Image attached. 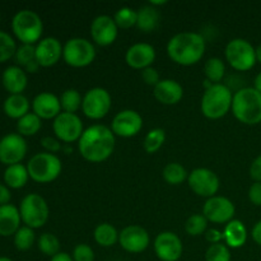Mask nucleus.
Returning a JSON list of instances; mask_svg holds the SVG:
<instances>
[{
    "mask_svg": "<svg viewBox=\"0 0 261 261\" xmlns=\"http://www.w3.org/2000/svg\"><path fill=\"white\" fill-rule=\"evenodd\" d=\"M115 134L110 127L96 124L87 127L78 140V149L82 157L91 163L105 162L114 153Z\"/></svg>",
    "mask_w": 261,
    "mask_h": 261,
    "instance_id": "nucleus-1",
    "label": "nucleus"
},
{
    "mask_svg": "<svg viewBox=\"0 0 261 261\" xmlns=\"http://www.w3.org/2000/svg\"><path fill=\"white\" fill-rule=\"evenodd\" d=\"M205 54V40L195 32H181L167 43V55L173 63L182 66L198 64Z\"/></svg>",
    "mask_w": 261,
    "mask_h": 261,
    "instance_id": "nucleus-2",
    "label": "nucleus"
},
{
    "mask_svg": "<svg viewBox=\"0 0 261 261\" xmlns=\"http://www.w3.org/2000/svg\"><path fill=\"white\" fill-rule=\"evenodd\" d=\"M233 116L245 125H257L261 122V93L247 87L233 94L231 109Z\"/></svg>",
    "mask_w": 261,
    "mask_h": 261,
    "instance_id": "nucleus-3",
    "label": "nucleus"
},
{
    "mask_svg": "<svg viewBox=\"0 0 261 261\" xmlns=\"http://www.w3.org/2000/svg\"><path fill=\"white\" fill-rule=\"evenodd\" d=\"M233 94L224 84H213L205 89L201 97V114L211 120H218L226 116L232 109Z\"/></svg>",
    "mask_w": 261,
    "mask_h": 261,
    "instance_id": "nucleus-4",
    "label": "nucleus"
},
{
    "mask_svg": "<svg viewBox=\"0 0 261 261\" xmlns=\"http://www.w3.org/2000/svg\"><path fill=\"white\" fill-rule=\"evenodd\" d=\"M12 28L15 37L23 45H33L40 42V38L43 32L42 19L36 12L30 9L19 10L13 17Z\"/></svg>",
    "mask_w": 261,
    "mask_h": 261,
    "instance_id": "nucleus-5",
    "label": "nucleus"
},
{
    "mask_svg": "<svg viewBox=\"0 0 261 261\" xmlns=\"http://www.w3.org/2000/svg\"><path fill=\"white\" fill-rule=\"evenodd\" d=\"M28 175L38 184H48L60 176L63 165L60 158L53 153H37L30 160L27 165Z\"/></svg>",
    "mask_w": 261,
    "mask_h": 261,
    "instance_id": "nucleus-6",
    "label": "nucleus"
},
{
    "mask_svg": "<svg viewBox=\"0 0 261 261\" xmlns=\"http://www.w3.org/2000/svg\"><path fill=\"white\" fill-rule=\"evenodd\" d=\"M63 59L71 68H86L96 59V48L87 38H70L64 45Z\"/></svg>",
    "mask_w": 261,
    "mask_h": 261,
    "instance_id": "nucleus-7",
    "label": "nucleus"
},
{
    "mask_svg": "<svg viewBox=\"0 0 261 261\" xmlns=\"http://www.w3.org/2000/svg\"><path fill=\"white\" fill-rule=\"evenodd\" d=\"M20 218L30 228H41L48 221L50 209L45 199L38 194H28L20 203Z\"/></svg>",
    "mask_w": 261,
    "mask_h": 261,
    "instance_id": "nucleus-8",
    "label": "nucleus"
},
{
    "mask_svg": "<svg viewBox=\"0 0 261 261\" xmlns=\"http://www.w3.org/2000/svg\"><path fill=\"white\" fill-rule=\"evenodd\" d=\"M226 60L229 65L239 71H247L254 68L256 63L255 48L244 38H233L226 46Z\"/></svg>",
    "mask_w": 261,
    "mask_h": 261,
    "instance_id": "nucleus-9",
    "label": "nucleus"
},
{
    "mask_svg": "<svg viewBox=\"0 0 261 261\" xmlns=\"http://www.w3.org/2000/svg\"><path fill=\"white\" fill-rule=\"evenodd\" d=\"M111 105L112 99L109 91L101 87H94L84 94L82 111L88 119L101 120L109 114Z\"/></svg>",
    "mask_w": 261,
    "mask_h": 261,
    "instance_id": "nucleus-10",
    "label": "nucleus"
},
{
    "mask_svg": "<svg viewBox=\"0 0 261 261\" xmlns=\"http://www.w3.org/2000/svg\"><path fill=\"white\" fill-rule=\"evenodd\" d=\"M53 130L55 137L65 144L78 142L84 132L81 117L69 112H61L54 119Z\"/></svg>",
    "mask_w": 261,
    "mask_h": 261,
    "instance_id": "nucleus-11",
    "label": "nucleus"
},
{
    "mask_svg": "<svg viewBox=\"0 0 261 261\" xmlns=\"http://www.w3.org/2000/svg\"><path fill=\"white\" fill-rule=\"evenodd\" d=\"M189 188L201 198H213L219 190V178L214 171L209 168H195L189 173Z\"/></svg>",
    "mask_w": 261,
    "mask_h": 261,
    "instance_id": "nucleus-12",
    "label": "nucleus"
},
{
    "mask_svg": "<svg viewBox=\"0 0 261 261\" xmlns=\"http://www.w3.org/2000/svg\"><path fill=\"white\" fill-rule=\"evenodd\" d=\"M234 204L226 196H213L206 199L203 205V216L208 219V222L222 224L228 223L233 219Z\"/></svg>",
    "mask_w": 261,
    "mask_h": 261,
    "instance_id": "nucleus-13",
    "label": "nucleus"
},
{
    "mask_svg": "<svg viewBox=\"0 0 261 261\" xmlns=\"http://www.w3.org/2000/svg\"><path fill=\"white\" fill-rule=\"evenodd\" d=\"M154 252L161 261H177L182 256V241L176 233L161 232L154 240Z\"/></svg>",
    "mask_w": 261,
    "mask_h": 261,
    "instance_id": "nucleus-14",
    "label": "nucleus"
},
{
    "mask_svg": "<svg viewBox=\"0 0 261 261\" xmlns=\"http://www.w3.org/2000/svg\"><path fill=\"white\" fill-rule=\"evenodd\" d=\"M27 143L19 134H8L0 140V162L7 166L18 165L25 157Z\"/></svg>",
    "mask_w": 261,
    "mask_h": 261,
    "instance_id": "nucleus-15",
    "label": "nucleus"
},
{
    "mask_svg": "<svg viewBox=\"0 0 261 261\" xmlns=\"http://www.w3.org/2000/svg\"><path fill=\"white\" fill-rule=\"evenodd\" d=\"M143 129V119L134 110H122L111 122V130L115 137L133 138Z\"/></svg>",
    "mask_w": 261,
    "mask_h": 261,
    "instance_id": "nucleus-16",
    "label": "nucleus"
},
{
    "mask_svg": "<svg viewBox=\"0 0 261 261\" xmlns=\"http://www.w3.org/2000/svg\"><path fill=\"white\" fill-rule=\"evenodd\" d=\"M119 27L112 17L106 14L98 15L91 23V37L98 46L106 47L116 41Z\"/></svg>",
    "mask_w": 261,
    "mask_h": 261,
    "instance_id": "nucleus-17",
    "label": "nucleus"
},
{
    "mask_svg": "<svg viewBox=\"0 0 261 261\" xmlns=\"http://www.w3.org/2000/svg\"><path fill=\"white\" fill-rule=\"evenodd\" d=\"M119 244L125 251L130 254H140L145 251L150 244V237L147 229L140 226H127L120 232Z\"/></svg>",
    "mask_w": 261,
    "mask_h": 261,
    "instance_id": "nucleus-18",
    "label": "nucleus"
},
{
    "mask_svg": "<svg viewBox=\"0 0 261 261\" xmlns=\"http://www.w3.org/2000/svg\"><path fill=\"white\" fill-rule=\"evenodd\" d=\"M64 46L55 37L42 38L36 45V60L38 65L43 68H50L59 63L63 58Z\"/></svg>",
    "mask_w": 261,
    "mask_h": 261,
    "instance_id": "nucleus-19",
    "label": "nucleus"
},
{
    "mask_svg": "<svg viewBox=\"0 0 261 261\" xmlns=\"http://www.w3.org/2000/svg\"><path fill=\"white\" fill-rule=\"evenodd\" d=\"M155 60V50L152 45L145 42H138L130 46L125 54V61L127 65L137 70H143L152 66Z\"/></svg>",
    "mask_w": 261,
    "mask_h": 261,
    "instance_id": "nucleus-20",
    "label": "nucleus"
},
{
    "mask_svg": "<svg viewBox=\"0 0 261 261\" xmlns=\"http://www.w3.org/2000/svg\"><path fill=\"white\" fill-rule=\"evenodd\" d=\"M32 109L33 114L37 115L40 119H55L59 114H61L60 98L50 92H42L32 101Z\"/></svg>",
    "mask_w": 261,
    "mask_h": 261,
    "instance_id": "nucleus-21",
    "label": "nucleus"
},
{
    "mask_svg": "<svg viewBox=\"0 0 261 261\" xmlns=\"http://www.w3.org/2000/svg\"><path fill=\"white\" fill-rule=\"evenodd\" d=\"M153 94L162 105L172 106L182 99L184 88L175 79H161L160 83L153 88Z\"/></svg>",
    "mask_w": 261,
    "mask_h": 261,
    "instance_id": "nucleus-22",
    "label": "nucleus"
},
{
    "mask_svg": "<svg viewBox=\"0 0 261 261\" xmlns=\"http://www.w3.org/2000/svg\"><path fill=\"white\" fill-rule=\"evenodd\" d=\"M3 86L10 94H22L27 87V74L19 66H9L3 73Z\"/></svg>",
    "mask_w": 261,
    "mask_h": 261,
    "instance_id": "nucleus-23",
    "label": "nucleus"
},
{
    "mask_svg": "<svg viewBox=\"0 0 261 261\" xmlns=\"http://www.w3.org/2000/svg\"><path fill=\"white\" fill-rule=\"evenodd\" d=\"M22 218L20 213L14 205L7 204L0 206V236H12L20 228Z\"/></svg>",
    "mask_w": 261,
    "mask_h": 261,
    "instance_id": "nucleus-24",
    "label": "nucleus"
},
{
    "mask_svg": "<svg viewBox=\"0 0 261 261\" xmlns=\"http://www.w3.org/2000/svg\"><path fill=\"white\" fill-rule=\"evenodd\" d=\"M247 231L245 224L239 219H232L226 224L223 229L224 244L232 249H239L246 244Z\"/></svg>",
    "mask_w": 261,
    "mask_h": 261,
    "instance_id": "nucleus-25",
    "label": "nucleus"
},
{
    "mask_svg": "<svg viewBox=\"0 0 261 261\" xmlns=\"http://www.w3.org/2000/svg\"><path fill=\"white\" fill-rule=\"evenodd\" d=\"M137 14L138 30L148 33L152 32V31H154L157 28L158 22H160V13H158V10L154 7H152L150 4L144 5V7L139 8Z\"/></svg>",
    "mask_w": 261,
    "mask_h": 261,
    "instance_id": "nucleus-26",
    "label": "nucleus"
},
{
    "mask_svg": "<svg viewBox=\"0 0 261 261\" xmlns=\"http://www.w3.org/2000/svg\"><path fill=\"white\" fill-rule=\"evenodd\" d=\"M30 101L23 94H10L4 102V112L12 119L23 117L28 114Z\"/></svg>",
    "mask_w": 261,
    "mask_h": 261,
    "instance_id": "nucleus-27",
    "label": "nucleus"
},
{
    "mask_svg": "<svg viewBox=\"0 0 261 261\" xmlns=\"http://www.w3.org/2000/svg\"><path fill=\"white\" fill-rule=\"evenodd\" d=\"M28 177V170L23 165L18 163V165L8 166V168L4 172V181L9 188L12 189H20L27 184Z\"/></svg>",
    "mask_w": 261,
    "mask_h": 261,
    "instance_id": "nucleus-28",
    "label": "nucleus"
},
{
    "mask_svg": "<svg viewBox=\"0 0 261 261\" xmlns=\"http://www.w3.org/2000/svg\"><path fill=\"white\" fill-rule=\"evenodd\" d=\"M120 233L112 224L101 223L94 228V241L102 247H111L119 242Z\"/></svg>",
    "mask_w": 261,
    "mask_h": 261,
    "instance_id": "nucleus-29",
    "label": "nucleus"
},
{
    "mask_svg": "<svg viewBox=\"0 0 261 261\" xmlns=\"http://www.w3.org/2000/svg\"><path fill=\"white\" fill-rule=\"evenodd\" d=\"M41 126V119L33 112H28L23 117H20L17 122V129L19 135L22 137H32V135L37 134L40 132Z\"/></svg>",
    "mask_w": 261,
    "mask_h": 261,
    "instance_id": "nucleus-30",
    "label": "nucleus"
},
{
    "mask_svg": "<svg viewBox=\"0 0 261 261\" xmlns=\"http://www.w3.org/2000/svg\"><path fill=\"white\" fill-rule=\"evenodd\" d=\"M162 176L166 182L170 184V185H180L184 181L188 180L189 173L185 170V167H182V165L172 162L166 165V167L163 168Z\"/></svg>",
    "mask_w": 261,
    "mask_h": 261,
    "instance_id": "nucleus-31",
    "label": "nucleus"
},
{
    "mask_svg": "<svg viewBox=\"0 0 261 261\" xmlns=\"http://www.w3.org/2000/svg\"><path fill=\"white\" fill-rule=\"evenodd\" d=\"M82 103H83V97L76 89H66L60 97L61 111L63 112L75 114L79 109H82Z\"/></svg>",
    "mask_w": 261,
    "mask_h": 261,
    "instance_id": "nucleus-32",
    "label": "nucleus"
},
{
    "mask_svg": "<svg viewBox=\"0 0 261 261\" xmlns=\"http://www.w3.org/2000/svg\"><path fill=\"white\" fill-rule=\"evenodd\" d=\"M204 73H205L206 81L213 84H218L226 74V65L222 59L211 58L204 65Z\"/></svg>",
    "mask_w": 261,
    "mask_h": 261,
    "instance_id": "nucleus-33",
    "label": "nucleus"
},
{
    "mask_svg": "<svg viewBox=\"0 0 261 261\" xmlns=\"http://www.w3.org/2000/svg\"><path fill=\"white\" fill-rule=\"evenodd\" d=\"M165 130L160 129V127H155V129H152L150 132H148V134L145 135L143 147H144L145 152L149 153V154H153V153H157L162 148V145L165 144Z\"/></svg>",
    "mask_w": 261,
    "mask_h": 261,
    "instance_id": "nucleus-34",
    "label": "nucleus"
},
{
    "mask_svg": "<svg viewBox=\"0 0 261 261\" xmlns=\"http://www.w3.org/2000/svg\"><path fill=\"white\" fill-rule=\"evenodd\" d=\"M38 250L46 256H55L60 252V241L53 233H42L38 239Z\"/></svg>",
    "mask_w": 261,
    "mask_h": 261,
    "instance_id": "nucleus-35",
    "label": "nucleus"
},
{
    "mask_svg": "<svg viewBox=\"0 0 261 261\" xmlns=\"http://www.w3.org/2000/svg\"><path fill=\"white\" fill-rule=\"evenodd\" d=\"M137 18L138 14L133 8L122 7L115 14L114 19L116 22L117 27L121 30H129V28L137 25Z\"/></svg>",
    "mask_w": 261,
    "mask_h": 261,
    "instance_id": "nucleus-36",
    "label": "nucleus"
},
{
    "mask_svg": "<svg viewBox=\"0 0 261 261\" xmlns=\"http://www.w3.org/2000/svg\"><path fill=\"white\" fill-rule=\"evenodd\" d=\"M208 228V219L203 214H193L188 218L185 223V231L190 236H200Z\"/></svg>",
    "mask_w": 261,
    "mask_h": 261,
    "instance_id": "nucleus-37",
    "label": "nucleus"
},
{
    "mask_svg": "<svg viewBox=\"0 0 261 261\" xmlns=\"http://www.w3.org/2000/svg\"><path fill=\"white\" fill-rule=\"evenodd\" d=\"M35 244V232L32 228L24 226L20 227L14 234V245L20 251H27Z\"/></svg>",
    "mask_w": 261,
    "mask_h": 261,
    "instance_id": "nucleus-38",
    "label": "nucleus"
},
{
    "mask_svg": "<svg viewBox=\"0 0 261 261\" xmlns=\"http://www.w3.org/2000/svg\"><path fill=\"white\" fill-rule=\"evenodd\" d=\"M17 53V45L15 41L7 32L0 31V63L9 60L12 56Z\"/></svg>",
    "mask_w": 261,
    "mask_h": 261,
    "instance_id": "nucleus-39",
    "label": "nucleus"
},
{
    "mask_svg": "<svg viewBox=\"0 0 261 261\" xmlns=\"http://www.w3.org/2000/svg\"><path fill=\"white\" fill-rule=\"evenodd\" d=\"M205 261H231V251L226 244H214L205 252Z\"/></svg>",
    "mask_w": 261,
    "mask_h": 261,
    "instance_id": "nucleus-40",
    "label": "nucleus"
},
{
    "mask_svg": "<svg viewBox=\"0 0 261 261\" xmlns=\"http://www.w3.org/2000/svg\"><path fill=\"white\" fill-rule=\"evenodd\" d=\"M15 59L17 63L22 66H27L28 64L33 63L36 60V46L33 45H22L19 48H17L15 53Z\"/></svg>",
    "mask_w": 261,
    "mask_h": 261,
    "instance_id": "nucleus-41",
    "label": "nucleus"
},
{
    "mask_svg": "<svg viewBox=\"0 0 261 261\" xmlns=\"http://www.w3.org/2000/svg\"><path fill=\"white\" fill-rule=\"evenodd\" d=\"M71 257L74 261H94V251L89 245L79 244L74 247Z\"/></svg>",
    "mask_w": 261,
    "mask_h": 261,
    "instance_id": "nucleus-42",
    "label": "nucleus"
},
{
    "mask_svg": "<svg viewBox=\"0 0 261 261\" xmlns=\"http://www.w3.org/2000/svg\"><path fill=\"white\" fill-rule=\"evenodd\" d=\"M142 79L147 86H150L154 88L158 83L161 82L160 73H158L157 69H154L153 66H149V68H145L142 70Z\"/></svg>",
    "mask_w": 261,
    "mask_h": 261,
    "instance_id": "nucleus-43",
    "label": "nucleus"
},
{
    "mask_svg": "<svg viewBox=\"0 0 261 261\" xmlns=\"http://www.w3.org/2000/svg\"><path fill=\"white\" fill-rule=\"evenodd\" d=\"M41 145L45 148L46 152L53 153V154H55V153L60 152V150L63 149V145H61L60 140H59L58 138L53 137L42 138V139H41Z\"/></svg>",
    "mask_w": 261,
    "mask_h": 261,
    "instance_id": "nucleus-44",
    "label": "nucleus"
},
{
    "mask_svg": "<svg viewBox=\"0 0 261 261\" xmlns=\"http://www.w3.org/2000/svg\"><path fill=\"white\" fill-rule=\"evenodd\" d=\"M249 199L254 205H261V182H255L250 186Z\"/></svg>",
    "mask_w": 261,
    "mask_h": 261,
    "instance_id": "nucleus-45",
    "label": "nucleus"
},
{
    "mask_svg": "<svg viewBox=\"0 0 261 261\" xmlns=\"http://www.w3.org/2000/svg\"><path fill=\"white\" fill-rule=\"evenodd\" d=\"M250 176L255 182H261V154L250 166Z\"/></svg>",
    "mask_w": 261,
    "mask_h": 261,
    "instance_id": "nucleus-46",
    "label": "nucleus"
},
{
    "mask_svg": "<svg viewBox=\"0 0 261 261\" xmlns=\"http://www.w3.org/2000/svg\"><path fill=\"white\" fill-rule=\"evenodd\" d=\"M205 239L212 245L221 244V241L223 240V232L218 231V229H209L205 233Z\"/></svg>",
    "mask_w": 261,
    "mask_h": 261,
    "instance_id": "nucleus-47",
    "label": "nucleus"
},
{
    "mask_svg": "<svg viewBox=\"0 0 261 261\" xmlns=\"http://www.w3.org/2000/svg\"><path fill=\"white\" fill-rule=\"evenodd\" d=\"M10 198H12V195H10L9 189L0 184V206L7 205L10 201Z\"/></svg>",
    "mask_w": 261,
    "mask_h": 261,
    "instance_id": "nucleus-48",
    "label": "nucleus"
},
{
    "mask_svg": "<svg viewBox=\"0 0 261 261\" xmlns=\"http://www.w3.org/2000/svg\"><path fill=\"white\" fill-rule=\"evenodd\" d=\"M251 236H252V240L261 246V221L257 222V223L254 226V228H252V232H251Z\"/></svg>",
    "mask_w": 261,
    "mask_h": 261,
    "instance_id": "nucleus-49",
    "label": "nucleus"
},
{
    "mask_svg": "<svg viewBox=\"0 0 261 261\" xmlns=\"http://www.w3.org/2000/svg\"><path fill=\"white\" fill-rule=\"evenodd\" d=\"M50 261H74V260L69 254L60 251L58 255H55V256L51 257Z\"/></svg>",
    "mask_w": 261,
    "mask_h": 261,
    "instance_id": "nucleus-50",
    "label": "nucleus"
},
{
    "mask_svg": "<svg viewBox=\"0 0 261 261\" xmlns=\"http://www.w3.org/2000/svg\"><path fill=\"white\" fill-rule=\"evenodd\" d=\"M38 68H40V65H38L37 61H33V63L28 64L25 66V71H28V73H36L38 70Z\"/></svg>",
    "mask_w": 261,
    "mask_h": 261,
    "instance_id": "nucleus-51",
    "label": "nucleus"
},
{
    "mask_svg": "<svg viewBox=\"0 0 261 261\" xmlns=\"http://www.w3.org/2000/svg\"><path fill=\"white\" fill-rule=\"evenodd\" d=\"M254 88L256 89L259 93H261V73H259L256 75V78H255V82H254Z\"/></svg>",
    "mask_w": 261,
    "mask_h": 261,
    "instance_id": "nucleus-52",
    "label": "nucleus"
},
{
    "mask_svg": "<svg viewBox=\"0 0 261 261\" xmlns=\"http://www.w3.org/2000/svg\"><path fill=\"white\" fill-rule=\"evenodd\" d=\"M255 55H256V61H259L261 64V45H259L255 48Z\"/></svg>",
    "mask_w": 261,
    "mask_h": 261,
    "instance_id": "nucleus-53",
    "label": "nucleus"
},
{
    "mask_svg": "<svg viewBox=\"0 0 261 261\" xmlns=\"http://www.w3.org/2000/svg\"><path fill=\"white\" fill-rule=\"evenodd\" d=\"M150 5H152V7H158V5H165V4H167V2H152V0H150V3H149Z\"/></svg>",
    "mask_w": 261,
    "mask_h": 261,
    "instance_id": "nucleus-54",
    "label": "nucleus"
},
{
    "mask_svg": "<svg viewBox=\"0 0 261 261\" xmlns=\"http://www.w3.org/2000/svg\"><path fill=\"white\" fill-rule=\"evenodd\" d=\"M0 261H12L9 257H0Z\"/></svg>",
    "mask_w": 261,
    "mask_h": 261,
    "instance_id": "nucleus-55",
    "label": "nucleus"
}]
</instances>
